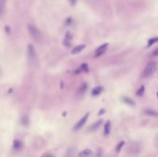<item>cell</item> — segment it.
<instances>
[{
	"mask_svg": "<svg viewBox=\"0 0 158 157\" xmlns=\"http://www.w3.org/2000/svg\"><path fill=\"white\" fill-rule=\"evenodd\" d=\"M110 131H111V123L110 121H107L106 124L104 126V134L105 135H108L109 133H110Z\"/></svg>",
	"mask_w": 158,
	"mask_h": 157,
	"instance_id": "5bb4252c",
	"label": "cell"
},
{
	"mask_svg": "<svg viewBox=\"0 0 158 157\" xmlns=\"http://www.w3.org/2000/svg\"><path fill=\"white\" fill-rule=\"evenodd\" d=\"M27 53H28V57L30 61H33L36 60V52H35V49L33 47L32 44H29L28 45V48H27Z\"/></svg>",
	"mask_w": 158,
	"mask_h": 157,
	"instance_id": "277c9868",
	"label": "cell"
},
{
	"mask_svg": "<svg viewBox=\"0 0 158 157\" xmlns=\"http://www.w3.org/2000/svg\"><path fill=\"white\" fill-rule=\"evenodd\" d=\"M69 1L71 3V5H75L76 2H77V0H69Z\"/></svg>",
	"mask_w": 158,
	"mask_h": 157,
	"instance_id": "603a6c76",
	"label": "cell"
},
{
	"mask_svg": "<svg viewBox=\"0 0 158 157\" xmlns=\"http://www.w3.org/2000/svg\"><path fill=\"white\" fill-rule=\"evenodd\" d=\"M7 6V0H0V16L5 13Z\"/></svg>",
	"mask_w": 158,
	"mask_h": 157,
	"instance_id": "30bf717a",
	"label": "cell"
},
{
	"mask_svg": "<svg viewBox=\"0 0 158 157\" xmlns=\"http://www.w3.org/2000/svg\"><path fill=\"white\" fill-rule=\"evenodd\" d=\"M144 112L147 115H149V116H153V117L157 116V113L155 112V111H153V110H145Z\"/></svg>",
	"mask_w": 158,
	"mask_h": 157,
	"instance_id": "2e32d148",
	"label": "cell"
},
{
	"mask_svg": "<svg viewBox=\"0 0 158 157\" xmlns=\"http://www.w3.org/2000/svg\"><path fill=\"white\" fill-rule=\"evenodd\" d=\"M88 70V65L87 64H82L81 68H80V70H79L78 72L80 71H87Z\"/></svg>",
	"mask_w": 158,
	"mask_h": 157,
	"instance_id": "ac0fdd59",
	"label": "cell"
},
{
	"mask_svg": "<svg viewBox=\"0 0 158 157\" xmlns=\"http://www.w3.org/2000/svg\"><path fill=\"white\" fill-rule=\"evenodd\" d=\"M93 154V152L91 150H89V149H86V150L82 151L80 152V154H79V157H91Z\"/></svg>",
	"mask_w": 158,
	"mask_h": 157,
	"instance_id": "8fae6325",
	"label": "cell"
},
{
	"mask_svg": "<svg viewBox=\"0 0 158 157\" xmlns=\"http://www.w3.org/2000/svg\"><path fill=\"white\" fill-rule=\"evenodd\" d=\"M21 147H22V143H21L20 140H14V142H13V148L15 149V150H20Z\"/></svg>",
	"mask_w": 158,
	"mask_h": 157,
	"instance_id": "4fadbf2b",
	"label": "cell"
},
{
	"mask_svg": "<svg viewBox=\"0 0 158 157\" xmlns=\"http://www.w3.org/2000/svg\"><path fill=\"white\" fill-rule=\"evenodd\" d=\"M124 144H125V142H124V141H120V142L118 144V146H116V152H119V151L121 150V148L123 147Z\"/></svg>",
	"mask_w": 158,
	"mask_h": 157,
	"instance_id": "e0dca14e",
	"label": "cell"
},
{
	"mask_svg": "<svg viewBox=\"0 0 158 157\" xmlns=\"http://www.w3.org/2000/svg\"><path fill=\"white\" fill-rule=\"evenodd\" d=\"M103 91V88L102 87H95V89L92 91V94L93 96H97V95H99L101 93H102Z\"/></svg>",
	"mask_w": 158,
	"mask_h": 157,
	"instance_id": "7c38bea8",
	"label": "cell"
},
{
	"mask_svg": "<svg viewBox=\"0 0 158 157\" xmlns=\"http://www.w3.org/2000/svg\"><path fill=\"white\" fill-rule=\"evenodd\" d=\"M107 46H108L107 44H104L101 45L100 47L97 48L96 51H95V56L97 57V56H100L104 55V54L105 53V51H106Z\"/></svg>",
	"mask_w": 158,
	"mask_h": 157,
	"instance_id": "8992f818",
	"label": "cell"
},
{
	"mask_svg": "<svg viewBox=\"0 0 158 157\" xmlns=\"http://www.w3.org/2000/svg\"><path fill=\"white\" fill-rule=\"evenodd\" d=\"M102 155H103V151H102V149H99V150H97L96 157H102Z\"/></svg>",
	"mask_w": 158,
	"mask_h": 157,
	"instance_id": "d6986e66",
	"label": "cell"
},
{
	"mask_svg": "<svg viewBox=\"0 0 158 157\" xmlns=\"http://www.w3.org/2000/svg\"><path fill=\"white\" fill-rule=\"evenodd\" d=\"M143 93H144V86H141V88L138 90L136 94L138 95V96L141 97V96H142V95H143Z\"/></svg>",
	"mask_w": 158,
	"mask_h": 157,
	"instance_id": "9a60e30c",
	"label": "cell"
},
{
	"mask_svg": "<svg viewBox=\"0 0 158 157\" xmlns=\"http://www.w3.org/2000/svg\"><path fill=\"white\" fill-rule=\"evenodd\" d=\"M157 41V39H156V38L155 37V38H153V39L152 40H150L149 41V44H148V46H150V45H152L153 44H155V42Z\"/></svg>",
	"mask_w": 158,
	"mask_h": 157,
	"instance_id": "ffe728a7",
	"label": "cell"
},
{
	"mask_svg": "<svg viewBox=\"0 0 158 157\" xmlns=\"http://www.w3.org/2000/svg\"><path fill=\"white\" fill-rule=\"evenodd\" d=\"M71 40H72V33L67 32L65 36V39H64V44H65L66 46H69Z\"/></svg>",
	"mask_w": 158,
	"mask_h": 157,
	"instance_id": "52a82bcc",
	"label": "cell"
},
{
	"mask_svg": "<svg viewBox=\"0 0 158 157\" xmlns=\"http://www.w3.org/2000/svg\"><path fill=\"white\" fill-rule=\"evenodd\" d=\"M88 117H89V113H86L84 116L82 117L80 120H79L78 123L75 125L74 129H80L81 127H83L84 124L86 123V121H87V119H88Z\"/></svg>",
	"mask_w": 158,
	"mask_h": 157,
	"instance_id": "5b68a950",
	"label": "cell"
},
{
	"mask_svg": "<svg viewBox=\"0 0 158 157\" xmlns=\"http://www.w3.org/2000/svg\"><path fill=\"white\" fill-rule=\"evenodd\" d=\"M101 123H102V120H100V121H98V122H96V123L93 125V129H95L97 127H98V126H100L101 125Z\"/></svg>",
	"mask_w": 158,
	"mask_h": 157,
	"instance_id": "44dd1931",
	"label": "cell"
},
{
	"mask_svg": "<svg viewBox=\"0 0 158 157\" xmlns=\"http://www.w3.org/2000/svg\"><path fill=\"white\" fill-rule=\"evenodd\" d=\"M87 87H88V85L85 82L82 83L81 85L80 86V88L78 89V94L79 95H82L83 93H85L86 90H87Z\"/></svg>",
	"mask_w": 158,
	"mask_h": 157,
	"instance_id": "9c48e42d",
	"label": "cell"
},
{
	"mask_svg": "<svg viewBox=\"0 0 158 157\" xmlns=\"http://www.w3.org/2000/svg\"><path fill=\"white\" fill-rule=\"evenodd\" d=\"M141 143L137 142V141H133V142H131L130 144L129 150H128V152H130V154H139V152H141Z\"/></svg>",
	"mask_w": 158,
	"mask_h": 157,
	"instance_id": "3957f363",
	"label": "cell"
},
{
	"mask_svg": "<svg viewBox=\"0 0 158 157\" xmlns=\"http://www.w3.org/2000/svg\"><path fill=\"white\" fill-rule=\"evenodd\" d=\"M156 70V63L155 62H149L146 67L144 68L143 71L141 73V77L142 78H148L150 76H152Z\"/></svg>",
	"mask_w": 158,
	"mask_h": 157,
	"instance_id": "6da1fadb",
	"label": "cell"
},
{
	"mask_svg": "<svg viewBox=\"0 0 158 157\" xmlns=\"http://www.w3.org/2000/svg\"><path fill=\"white\" fill-rule=\"evenodd\" d=\"M43 157H54V156H53L51 154H44Z\"/></svg>",
	"mask_w": 158,
	"mask_h": 157,
	"instance_id": "cb8c5ba5",
	"label": "cell"
},
{
	"mask_svg": "<svg viewBox=\"0 0 158 157\" xmlns=\"http://www.w3.org/2000/svg\"><path fill=\"white\" fill-rule=\"evenodd\" d=\"M124 101H125L126 103H128V104H129V103H130V105H134V102H133L132 100H130V99L124 98Z\"/></svg>",
	"mask_w": 158,
	"mask_h": 157,
	"instance_id": "7402d4cb",
	"label": "cell"
},
{
	"mask_svg": "<svg viewBox=\"0 0 158 157\" xmlns=\"http://www.w3.org/2000/svg\"><path fill=\"white\" fill-rule=\"evenodd\" d=\"M84 48H85V45L84 44L77 45L76 47L73 48V50H72V52H71V54H72V55H76V54H79L80 52H81Z\"/></svg>",
	"mask_w": 158,
	"mask_h": 157,
	"instance_id": "ba28073f",
	"label": "cell"
},
{
	"mask_svg": "<svg viewBox=\"0 0 158 157\" xmlns=\"http://www.w3.org/2000/svg\"><path fill=\"white\" fill-rule=\"evenodd\" d=\"M28 30H29V33L31 34V36H32V38L33 40H34L35 42H39L40 41V39H41V32L34 25H32V24L28 25Z\"/></svg>",
	"mask_w": 158,
	"mask_h": 157,
	"instance_id": "7a4b0ae2",
	"label": "cell"
}]
</instances>
